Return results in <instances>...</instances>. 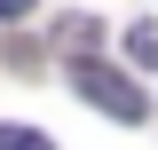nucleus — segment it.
Masks as SVG:
<instances>
[{"label":"nucleus","mask_w":158,"mask_h":150,"mask_svg":"<svg viewBox=\"0 0 158 150\" xmlns=\"http://www.w3.org/2000/svg\"><path fill=\"white\" fill-rule=\"evenodd\" d=\"M0 150H56L40 127H0Z\"/></svg>","instance_id":"3"},{"label":"nucleus","mask_w":158,"mask_h":150,"mask_svg":"<svg viewBox=\"0 0 158 150\" xmlns=\"http://www.w3.org/2000/svg\"><path fill=\"white\" fill-rule=\"evenodd\" d=\"M71 87L87 95V103H103L118 127H135V119L150 111V103H142V87H135L127 71H111V63H79V71H71Z\"/></svg>","instance_id":"1"},{"label":"nucleus","mask_w":158,"mask_h":150,"mask_svg":"<svg viewBox=\"0 0 158 150\" xmlns=\"http://www.w3.org/2000/svg\"><path fill=\"white\" fill-rule=\"evenodd\" d=\"M127 48H135L142 71H158V24H135V32H127Z\"/></svg>","instance_id":"2"},{"label":"nucleus","mask_w":158,"mask_h":150,"mask_svg":"<svg viewBox=\"0 0 158 150\" xmlns=\"http://www.w3.org/2000/svg\"><path fill=\"white\" fill-rule=\"evenodd\" d=\"M32 8H40V0H0V16H8V24H16V16H32Z\"/></svg>","instance_id":"4"}]
</instances>
